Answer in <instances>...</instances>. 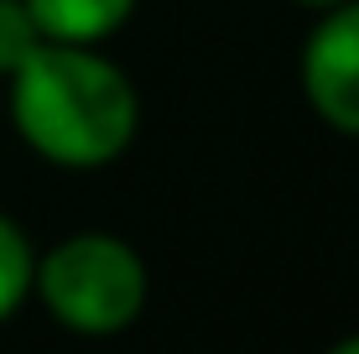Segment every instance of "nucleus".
<instances>
[{
	"label": "nucleus",
	"mask_w": 359,
	"mask_h": 354,
	"mask_svg": "<svg viewBox=\"0 0 359 354\" xmlns=\"http://www.w3.org/2000/svg\"><path fill=\"white\" fill-rule=\"evenodd\" d=\"M11 109L21 136L57 167L115 162L141 120L130 79L79 42H36V53L11 73Z\"/></svg>",
	"instance_id": "nucleus-1"
},
{
	"label": "nucleus",
	"mask_w": 359,
	"mask_h": 354,
	"mask_svg": "<svg viewBox=\"0 0 359 354\" xmlns=\"http://www.w3.org/2000/svg\"><path fill=\"white\" fill-rule=\"evenodd\" d=\"M32 282L73 334H120L141 318L146 302V266L115 235H73L53 245Z\"/></svg>",
	"instance_id": "nucleus-2"
},
{
	"label": "nucleus",
	"mask_w": 359,
	"mask_h": 354,
	"mask_svg": "<svg viewBox=\"0 0 359 354\" xmlns=\"http://www.w3.org/2000/svg\"><path fill=\"white\" fill-rule=\"evenodd\" d=\"M302 83L328 125L359 136V0H339L302 53Z\"/></svg>",
	"instance_id": "nucleus-3"
},
{
	"label": "nucleus",
	"mask_w": 359,
	"mask_h": 354,
	"mask_svg": "<svg viewBox=\"0 0 359 354\" xmlns=\"http://www.w3.org/2000/svg\"><path fill=\"white\" fill-rule=\"evenodd\" d=\"M36 32L47 42H79L94 47L99 36H109L120 21L135 11V0H27Z\"/></svg>",
	"instance_id": "nucleus-4"
},
{
	"label": "nucleus",
	"mask_w": 359,
	"mask_h": 354,
	"mask_svg": "<svg viewBox=\"0 0 359 354\" xmlns=\"http://www.w3.org/2000/svg\"><path fill=\"white\" fill-rule=\"evenodd\" d=\"M32 271H36V266H32L27 235H21V229L0 214V318H11V313H16V302L27 297Z\"/></svg>",
	"instance_id": "nucleus-5"
},
{
	"label": "nucleus",
	"mask_w": 359,
	"mask_h": 354,
	"mask_svg": "<svg viewBox=\"0 0 359 354\" xmlns=\"http://www.w3.org/2000/svg\"><path fill=\"white\" fill-rule=\"evenodd\" d=\"M36 42H47V36L36 32L27 0H0V73H16L36 53Z\"/></svg>",
	"instance_id": "nucleus-6"
},
{
	"label": "nucleus",
	"mask_w": 359,
	"mask_h": 354,
	"mask_svg": "<svg viewBox=\"0 0 359 354\" xmlns=\"http://www.w3.org/2000/svg\"><path fill=\"white\" fill-rule=\"evenodd\" d=\"M328 354H359V334H354V339H344V344H333Z\"/></svg>",
	"instance_id": "nucleus-7"
},
{
	"label": "nucleus",
	"mask_w": 359,
	"mask_h": 354,
	"mask_svg": "<svg viewBox=\"0 0 359 354\" xmlns=\"http://www.w3.org/2000/svg\"><path fill=\"white\" fill-rule=\"evenodd\" d=\"M302 6H318V11H328V6H339V0H302Z\"/></svg>",
	"instance_id": "nucleus-8"
}]
</instances>
